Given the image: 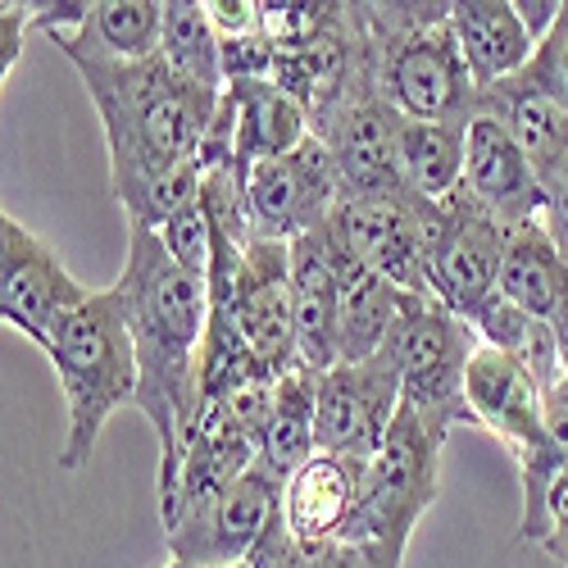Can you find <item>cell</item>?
Here are the masks:
<instances>
[{
  "label": "cell",
  "mask_w": 568,
  "mask_h": 568,
  "mask_svg": "<svg viewBox=\"0 0 568 568\" xmlns=\"http://www.w3.org/2000/svg\"><path fill=\"white\" fill-rule=\"evenodd\" d=\"M136 346V409L160 437V505L173 496L186 437L201 414V346L210 323V282L178 268L155 227H128L119 273Z\"/></svg>",
  "instance_id": "obj_1"
},
{
  "label": "cell",
  "mask_w": 568,
  "mask_h": 568,
  "mask_svg": "<svg viewBox=\"0 0 568 568\" xmlns=\"http://www.w3.org/2000/svg\"><path fill=\"white\" fill-rule=\"evenodd\" d=\"M73 69L101 114L110 146V186L123 214L146 201L164 173L201 160L223 91L182 82L160 55L136 64L73 60Z\"/></svg>",
  "instance_id": "obj_2"
},
{
  "label": "cell",
  "mask_w": 568,
  "mask_h": 568,
  "mask_svg": "<svg viewBox=\"0 0 568 568\" xmlns=\"http://www.w3.org/2000/svg\"><path fill=\"white\" fill-rule=\"evenodd\" d=\"M45 359L55 364L69 405V437L60 446V468L82 473L97 455L105 423L123 405H136V346L119 287L91 292L73 314H64Z\"/></svg>",
  "instance_id": "obj_3"
},
{
  "label": "cell",
  "mask_w": 568,
  "mask_h": 568,
  "mask_svg": "<svg viewBox=\"0 0 568 568\" xmlns=\"http://www.w3.org/2000/svg\"><path fill=\"white\" fill-rule=\"evenodd\" d=\"M377 51V87L400 119L468 128L483 110L464 51L450 32V6H359Z\"/></svg>",
  "instance_id": "obj_4"
},
{
  "label": "cell",
  "mask_w": 568,
  "mask_h": 568,
  "mask_svg": "<svg viewBox=\"0 0 568 568\" xmlns=\"http://www.w3.org/2000/svg\"><path fill=\"white\" fill-rule=\"evenodd\" d=\"M442 442L400 405L392 433L368 459L364 491L346 528V546L359 550L373 568H400L418 518L433 509L442 491Z\"/></svg>",
  "instance_id": "obj_5"
},
{
  "label": "cell",
  "mask_w": 568,
  "mask_h": 568,
  "mask_svg": "<svg viewBox=\"0 0 568 568\" xmlns=\"http://www.w3.org/2000/svg\"><path fill=\"white\" fill-rule=\"evenodd\" d=\"M387 346L400 364V405L446 446L459 423H473L464 377L483 346L478 327L450 314L437 296H409Z\"/></svg>",
  "instance_id": "obj_6"
},
{
  "label": "cell",
  "mask_w": 568,
  "mask_h": 568,
  "mask_svg": "<svg viewBox=\"0 0 568 568\" xmlns=\"http://www.w3.org/2000/svg\"><path fill=\"white\" fill-rule=\"evenodd\" d=\"M282 483L268 464H255L227 491L178 509L164 524L169 555L192 568H236L260 546L268 524L282 514Z\"/></svg>",
  "instance_id": "obj_7"
},
{
  "label": "cell",
  "mask_w": 568,
  "mask_h": 568,
  "mask_svg": "<svg viewBox=\"0 0 568 568\" xmlns=\"http://www.w3.org/2000/svg\"><path fill=\"white\" fill-rule=\"evenodd\" d=\"M442 205L418 201L414 192L396 196H351L333 214V232L342 236V246L368 264L373 273H383L409 296H433L428 287V246L437 227Z\"/></svg>",
  "instance_id": "obj_8"
},
{
  "label": "cell",
  "mask_w": 568,
  "mask_h": 568,
  "mask_svg": "<svg viewBox=\"0 0 568 568\" xmlns=\"http://www.w3.org/2000/svg\"><path fill=\"white\" fill-rule=\"evenodd\" d=\"M396 414H400V364L392 346H383L373 359L318 373V405H314L318 455L368 464L383 450Z\"/></svg>",
  "instance_id": "obj_9"
},
{
  "label": "cell",
  "mask_w": 568,
  "mask_h": 568,
  "mask_svg": "<svg viewBox=\"0 0 568 568\" xmlns=\"http://www.w3.org/2000/svg\"><path fill=\"white\" fill-rule=\"evenodd\" d=\"M342 201V169L318 136H310L292 155L264 160L246 173V219L264 242H296L333 219Z\"/></svg>",
  "instance_id": "obj_10"
},
{
  "label": "cell",
  "mask_w": 568,
  "mask_h": 568,
  "mask_svg": "<svg viewBox=\"0 0 568 568\" xmlns=\"http://www.w3.org/2000/svg\"><path fill=\"white\" fill-rule=\"evenodd\" d=\"M505 242H509V232L487 210L473 205L464 192H455L442 205L433 246H428V287L464 323H473L500 296Z\"/></svg>",
  "instance_id": "obj_11"
},
{
  "label": "cell",
  "mask_w": 568,
  "mask_h": 568,
  "mask_svg": "<svg viewBox=\"0 0 568 568\" xmlns=\"http://www.w3.org/2000/svg\"><path fill=\"white\" fill-rule=\"evenodd\" d=\"M87 296L91 292L64 268L51 242H41L19 219L0 214V318L6 327H19L32 346L51 351L55 327Z\"/></svg>",
  "instance_id": "obj_12"
},
{
  "label": "cell",
  "mask_w": 568,
  "mask_h": 568,
  "mask_svg": "<svg viewBox=\"0 0 568 568\" xmlns=\"http://www.w3.org/2000/svg\"><path fill=\"white\" fill-rule=\"evenodd\" d=\"M242 337L251 351L282 377L301 368V342H296V282H292V242H255L246 246L242 273L232 282L227 301Z\"/></svg>",
  "instance_id": "obj_13"
},
{
  "label": "cell",
  "mask_w": 568,
  "mask_h": 568,
  "mask_svg": "<svg viewBox=\"0 0 568 568\" xmlns=\"http://www.w3.org/2000/svg\"><path fill=\"white\" fill-rule=\"evenodd\" d=\"M400 123L405 119L392 110L383 87H368L314 128V136L333 151V160L342 169L346 201L409 192L405 173H400Z\"/></svg>",
  "instance_id": "obj_14"
},
{
  "label": "cell",
  "mask_w": 568,
  "mask_h": 568,
  "mask_svg": "<svg viewBox=\"0 0 568 568\" xmlns=\"http://www.w3.org/2000/svg\"><path fill=\"white\" fill-rule=\"evenodd\" d=\"M478 114H491L496 123H505V132L528 155L541 186H550V178L568 160V110L555 91V41L550 37L537 45L528 69H518L514 78L483 91Z\"/></svg>",
  "instance_id": "obj_15"
},
{
  "label": "cell",
  "mask_w": 568,
  "mask_h": 568,
  "mask_svg": "<svg viewBox=\"0 0 568 568\" xmlns=\"http://www.w3.org/2000/svg\"><path fill=\"white\" fill-rule=\"evenodd\" d=\"M464 400L473 414V428H487L491 437L505 442L514 464L537 459L550 437H546V392L537 387V377L509 359L496 346H478L464 377Z\"/></svg>",
  "instance_id": "obj_16"
},
{
  "label": "cell",
  "mask_w": 568,
  "mask_h": 568,
  "mask_svg": "<svg viewBox=\"0 0 568 568\" xmlns=\"http://www.w3.org/2000/svg\"><path fill=\"white\" fill-rule=\"evenodd\" d=\"M459 192L487 210L505 232L546 214V186L532 173L518 141L491 114H478L464 132V186Z\"/></svg>",
  "instance_id": "obj_17"
},
{
  "label": "cell",
  "mask_w": 568,
  "mask_h": 568,
  "mask_svg": "<svg viewBox=\"0 0 568 568\" xmlns=\"http://www.w3.org/2000/svg\"><path fill=\"white\" fill-rule=\"evenodd\" d=\"M296 282V342L301 368L327 373L342 364V287H337V242L333 227H314L292 242Z\"/></svg>",
  "instance_id": "obj_18"
},
{
  "label": "cell",
  "mask_w": 568,
  "mask_h": 568,
  "mask_svg": "<svg viewBox=\"0 0 568 568\" xmlns=\"http://www.w3.org/2000/svg\"><path fill=\"white\" fill-rule=\"evenodd\" d=\"M364 459H342V455H314L296 478L282 487V518L287 528L310 546L323 550L346 537L359 491H364Z\"/></svg>",
  "instance_id": "obj_19"
},
{
  "label": "cell",
  "mask_w": 568,
  "mask_h": 568,
  "mask_svg": "<svg viewBox=\"0 0 568 568\" xmlns=\"http://www.w3.org/2000/svg\"><path fill=\"white\" fill-rule=\"evenodd\" d=\"M227 97L236 110V151L232 164L236 173H251L264 160H282L296 146L314 136L310 114L287 97L282 87H273L268 78H251V82H227Z\"/></svg>",
  "instance_id": "obj_20"
},
{
  "label": "cell",
  "mask_w": 568,
  "mask_h": 568,
  "mask_svg": "<svg viewBox=\"0 0 568 568\" xmlns=\"http://www.w3.org/2000/svg\"><path fill=\"white\" fill-rule=\"evenodd\" d=\"M450 32L464 51V64L483 91L528 69L537 55V41L528 37L524 19L509 0H455L450 6Z\"/></svg>",
  "instance_id": "obj_21"
},
{
  "label": "cell",
  "mask_w": 568,
  "mask_h": 568,
  "mask_svg": "<svg viewBox=\"0 0 568 568\" xmlns=\"http://www.w3.org/2000/svg\"><path fill=\"white\" fill-rule=\"evenodd\" d=\"M327 227H333V219H327ZM333 242H337V287H342V364H359L392 342L396 323L409 305V292H400L396 282L359 264L342 246L337 232Z\"/></svg>",
  "instance_id": "obj_22"
},
{
  "label": "cell",
  "mask_w": 568,
  "mask_h": 568,
  "mask_svg": "<svg viewBox=\"0 0 568 568\" xmlns=\"http://www.w3.org/2000/svg\"><path fill=\"white\" fill-rule=\"evenodd\" d=\"M500 301L546 323H555L568 305V255L555 246L546 219H532L509 232L500 264Z\"/></svg>",
  "instance_id": "obj_23"
},
{
  "label": "cell",
  "mask_w": 568,
  "mask_h": 568,
  "mask_svg": "<svg viewBox=\"0 0 568 568\" xmlns=\"http://www.w3.org/2000/svg\"><path fill=\"white\" fill-rule=\"evenodd\" d=\"M64 60H114V64H136L155 60L164 41V0H97L91 19L55 37Z\"/></svg>",
  "instance_id": "obj_24"
},
{
  "label": "cell",
  "mask_w": 568,
  "mask_h": 568,
  "mask_svg": "<svg viewBox=\"0 0 568 568\" xmlns=\"http://www.w3.org/2000/svg\"><path fill=\"white\" fill-rule=\"evenodd\" d=\"M314 405H318V373L314 368L282 373L277 400H273L268 428H264V446H260V464H268L282 483L296 478V473L318 455Z\"/></svg>",
  "instance_id": "obj_25"
},
{
  "label": "cell",
  "mask_w": 568,
  "mask_h": 568,
  "mask_svg": "<svg viewBox=\"0 0 568 568\" xmlns=\"http://www.w3.org/2000/svg\"><path fill=\"white\" fill-rule=\"evenodd\" d=\"M464 132L459 123H400V173L418 201L446 205L464 186Z\"/></svg>",
  "instance_id": "obj_26"
},
{
  "label": "cell",
  "mask_w": 568,
  "mask_h": 568,
  "mask_svg": "<svg viewBox=\"0 0 568 568\" xmlns=\"http://www.w3.org/2000/svg\"><path fill=\"white\" fill-rule=\"evenodd\" d=\"M160 60L192 87L205 91H227V69H223V41L210 23V10L201 0H164V41Z\"/></svg>",
  "instance_id": "obj_27"
},
{
  "label": "cell",
  "mask_w": 568,
  "mask_h": 568,
  "mask_svg": "<svg viewBox=\"0 0 568 568\" xmlns=\"http://www.w3.org/2000/svg\"><path fill=\"white\" fill-rule=\"evenodd\" d=\"M473 327H478L483 346H496L505 351L509 359H518L532 377L537 387L550 396L559 383H564V359H559V342H555V323L546 318H532L524 310H514L509 301H491L478 318H473Z\"/></svg>",
  "instance_id": "obj_28"
},
{
  "label": "cell",
  "mask_w": 568,
  "mask_h": 568,
  "mask_svg": "<svg viewBox=\"0 0 568 568\" xmlns=\"http://www.w3.org/2000/svg\"><path fill=\"white\" fill-rule=\"evenodd\" d=\"M169 255L178 260V268H186L192 277H205L210 282V264H214V232H210V219L201 210V201L192 210H182L173 223L160 227Z\"/></svg>",
  "instance_id": "obj_29"
},
{
  "label": "cell",
  "mask_w": 568,
  "mask_h": 568,
  "mask_svg": "<svg viewBox=\"0 0 568 568\" xmlns=\"http://www.w3.org/2000/svg\"><path fill=\"white\" fill-rule=\"evenodd\" d=\"M318 550H310L292 528H287V518H273L268 532L260 537V546L246 555V568H314Z\"/></svg>",
  "instance_id": "obj_30"
},
{
  "label": "cell",
  "mask_w": 568,
  "mask_h": 568,
  "mask_svg": "<svg viewBox=\"0 0 568 568\" xmlns=\"http://www.w3.org/2000/svg\"><path fill=\"white\" fill-rule=\"evenodd\" d=\"M210 23L219 32V41H246V37H260V0H210Z\"/></svg>",
  "instance_id": "obj_31"
},
{
  "label": "cell",
  "mask_w": 568,
  "mask_h": 568,
  "mask_svg": "<svg viewBox=\"0 0 568 568\" xmlns=\"http://www.w3.org/2000/svg\"><path fill=\"white\" fill-rule=\"evenodd\" d=\"M541 550L568 568V468L559 473V483L550 487V505H546V537Z\"/></svg>",
  "instance_id": "obj_32"
},
{
  "label": "cell",
  "mask_w": 568,
  "mask_h": 568,
  "mask_svg": "<svg viewBox=\"0 0 568 568\" xmlns=\"http://www.w3.org/2000/svg\"><path fill=\"white\" fill-rule=\"evenodd\" d=\"M28 28H32V6H0V73L6 78L23 55V32Z\"/></svg>",
  "instance_id": "obj_33"
},
{
  "label": "cell",
  "mask_w": 568,
  "mask_h": 568,
  "mask_svg": "<svg viewBox=\"0 0 568 568\" xmlns=\"http://www.w3.org/2000/svg\"><path fill=\"white\" fill-rule=\"evenodd\" d=\"M541 219H546V227L555 236V246L568 255V160H564V169L546 186V214Z\"/></svg>",
  "instance_id": "obj_34"
},
{
  "label": "cell",
  "mask_w": 568,
  "mask_h": 568,
  "mask_svg": "<svg viewBox=\"0 0 568 568\" xmlns=\"http://www.w3.org/2000/svg\"><path fill=\"white\" fill-rule=\"evenodd\" d=\"M518 19H524V28H528V37L541 45L550 32H555V23H559V10H564V0H518Z\"/></svg>",
  "instance_id": "obj_35"
},
{
  "label": "cell",
  "mask_w": 568,
  "mask_h": 568,
  "mask_svg": "<svg viewBox=\"0 0 568 568\" xmlns=\"http://www.w3.org/2000/svg\"><path fill=\"white\" fill-rule=\"evenodd\" d=\"M550 41H555V91H559V101L568 110V0H564V10H559V23H555Z\"/></svg>",
  "instance_id": "obj_36"
},
{
  "label": "cell",
  "mask_w": 568,
  "mask_h": 568,
  "mask_svg": "<svg viewBox=\"0 0 568 568\" xmlns=\"http://www.w3.org/2000/svg\"><path fill=\"white\" fill-rule=\"evenodd\" d=\"M314 568H373V564H368L359 550H351L346 541H333V546H323V550H318Z\"/></svg>",
  "instance_id": "obj_37"
},
{
  "label": "cell",
  "mask_w": 568,
  "mask_h": 568,
  "mask_svg": "<svg viewBox=\"0 0 568 568\" xmlns=\"http://www.w3.org/2000/svg\"><path fill=\"white\" fill-rule=\"evenodd\" d=\"M555 342H559V359H564V377H568V305L555 318Z\"/></svg>",
  "instance_id": "obj_38"
},
{
  "label": "cell",
  "mask_w": 568,
  "mask_h": 568,
  "mask_svg": "<svg viewBox=\"0 0 568 568\" xmlns=\"http://www.w3.org/2000/svg\"><path fill=\"white\" fill-rule=\"evenodd\" d=\"M169 568H192V564H178V559H169Z\"/></svg>",
  "instance_id": "obj_39"
},
{
  "label": "cell",
  "mask_w": 568,
  "mask_h": 568,
  "mask_svg": "<svg viewBox=\"0 0 568 568\" xmlns=\"http://www.w3.org/2000/svg\"><path fill=\"white\" fill-rule=\"evenodd\" d=\"M236 568H246V564H236Z\"/></svg>",
  "instance_id": "obj_40"
}]
</instances>
